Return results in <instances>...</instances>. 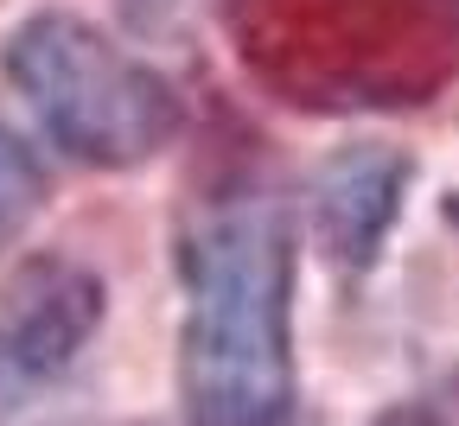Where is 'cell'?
I'll return each mask as SVG.
<instances>
[{
	"label": "cell",
	"mask_w": 459,
	"mask_h": 426,
	"mask_svg": "<svg viewBox=\"0 0 459 426\" xmlns=\"http://www.w3.org/2000/svg\"><path fill=\"white\" fill-rule=\"evenodd\" d=\"M186 407L192 426H281L294 413V235L268 204L211 217L186 249Z\"/></svg>",
	"instance_id": "6da1fadb"
},
{
	"label": "cell",
	"mask_w": 459,
	"mask_h": 426,
	"mask_svg": "<svg viewBox=\"0 0 459 426\" xmlns=\"http://www.w3.org/2000/svg\"><path fill=\"white\" fill-rule=\"evenodd\" d=\"M7 77L45 134L83 166H141L179 134V96L134 51L77 13H32L7 32Z\"/></svg>",
	"instance_id": "7a4b0ae2"
},
{
	"label": "cell",
	"mask_w": 459,
	"mask_h": 426,
	"mask_svg": "<svg viewBox=\"0 0 459 426\" xmlns=\"http://www.w3.org/2000/svg\"><path fill=\"white\" fill-rule=\"evenodd\" d=\"M415 166L389 147H344L313 178V242L332 268H370L402 217Z\"/></svg>",
	"instance_id": "3957f363"
},
{
	"label": "cell",
	"mask_w": 459,
	"mask_h": 426,
	"mask_svg": "<svg viewBox=\"0 0 459 426\" xmlns=\"http://www.w3.org/2000/svg\"><path fill=\"white\" fill-rule=\"evenodd\" d=\"M102 325V280L65 255L32 261L13 286H7V325H0V344H7V362L26 376H57L83 356V344Z\"/></svg>",
	"instance_id": "277c9868"
},
{
	"label": "cell",
	"mask_w": 459,
	"mask_h": 426,
	"mask_svg": "<svg viewBox=\"0 0 459 426\" xmlns=\"http://www.w3.org/2000/svg\"><path fill=\"white\" fill-rule=\"evenodd\" d=\"M39 204H45V166H39V153L13 128H0V249H13V242L26 235V223L39 217Z\"/></svg>",
	"instance_id": "5b68a950"
}]
</instances>
